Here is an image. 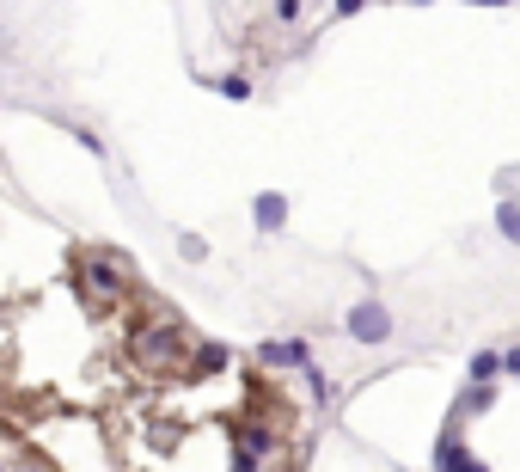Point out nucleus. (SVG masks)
<instances>
[{"instance_id":"f257e3e1","label":"nucleus","mask_w":520,"mask_h":472,"mask_svg":"<svg viewBox=\"0 0 520 472\" xmlns=\"http://www.w3.org/2000/svg\"><path fill=\"white\" fill-rule=\"evenodd\" d=\"M349 326H356V338H374V344H380L386 331H392V326H386V313H380V307H356V319H349Z\"/></svg>"},{"instance_id":"f03ea898","label":"nucleus","mask_w":520,"mask_h":472,"mask_svg":"<svg viewBox=\"0 0 520 472\" xmlns=\"http://www.w3.org/2000/svg\"><path fill=\"white\" fill-rule=\"evenodd\" d=\"M258 221H263V227L281 221V197H258Z\"/></svg>"},{"instance_id":"7ed1b4c3","label":"nucleus","mask_w":520,"mask_h":472,"mask_svg":"<svg viewBox=\"0 0 520 472\" xmlns=\"http://www.w3.org/2000/svg\"><path fill=\"white\" fill-rule=\"evenodd\" d=\"M502 227H508V233L520 240V209H502Z\"/></svg>"}]
</instances>
